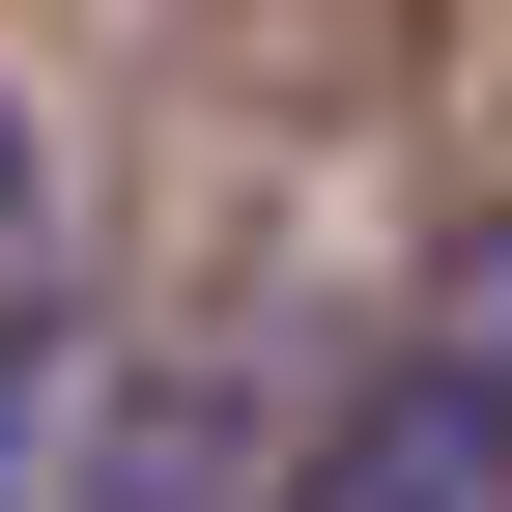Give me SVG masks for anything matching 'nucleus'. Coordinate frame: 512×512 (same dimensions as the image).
Instances as JSON below:
<instances>
[{
    "label": "nucleus",
    "instance_id": "obj_1",
    "mask_svg": "<svg viewBox=\"0 0 512 512\" xmlns=\"http://www.w3.org/2000/svg\"><path fill=\"white\" fill-rule=\"evenodd\" d=\"M285 512H512V342H427V370H370V399L285 456Z\"/></svg>",
    "mask_w": 512,
    "mask_h": 512
},
{
    "label": "nucleus",
    "instance_id": "obj_2",
    "mask_svg": "<svg viewBox=\"0 0 512 512\" xmlns=\"http://www.w3.org/2000/svg\"><path fill=\"white\" fill-rule=\"evenodd\" d=\"M57 427V171H29V114H0V456Z\"/></svg>",
    "mask_w": 512,
    "mask_h": 512
},
{
    "label": "nucleus",
    "instance_id": "obj_3",
    "mask_svg": "<svg viewBox=\"0 0 512 512\" xmlns=\"http://www.w3.org/2000/svg\"><path fill=\"white\" fill-rule=\"evenodd\" d=\"M228 484H256V456H228V427H200V399H143V427H114V456H86V484H57V512H228Z\"/></svg>",
    "mask_w": 512,
    "mask_h": 512
}]
</instances>
